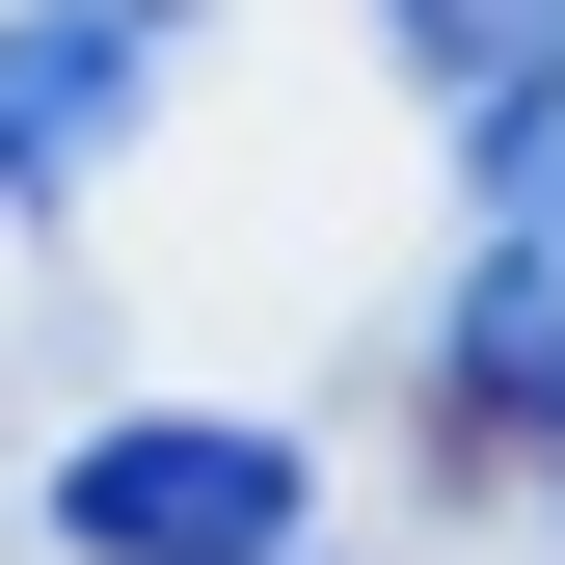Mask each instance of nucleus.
Returning a JSON list of instances; mask_svg holds the SVG:
<instances>
[{
    "mask_svg": "<svg viewBox=\"0 0 565 565\" xmlns=\"http://www.w3.org/2000/svg\"><path fill=\"white\" fill-rule=\"evenodd\" d=\"M54 539H82V565H269V539H297V431H243V404L82 431V458H54Z\"/></svg>",
    "mask_w": 565,
    "mask_h": 565,
    "instance_id": "nucleus-1",
    "label": "nucleus"
},
{
    "mask_svg": "<svg viewBox=\"0 0 565 565\" xmlns=\"http://www.w3.org/2000/svg\"><path fill=\"white\" fill-rule=\"evenodd\" d=\"M162 82H189V0H28L0 28V216H54Z\"/></svg>",
    "mask_w": 565,
    "mask_h": 565,
    "instance_id": "nucleus-2",
    "label": "nucleus"
},
{
    "mask_svg": "<svg viewBox=\"0 0 565 565\" xmlns=\"http://www.w3.org/2000/svg\"><path fill=\"white\" fill-rule=\"evenodd\" d=\"M458 404H484V431H565V216H484V269H458Z\"/></svg>",
    "mask_w": 565,
    "mask_h": 565,
    "instance_id": "nucleus-3",
    "label": "nucleus"
},
{
    "mask_svg": "<svg viewBox=\"0 0 565 565\" xmlns=\"http://www.w3.org/2000/svg\"><path fill=\"white\" fill-rule=\"evenodd\" d=\"M458 189H484V216H565V28L458 82Z\"/></svg>",
    "mask_w": 565,
    "mask_h": 565,
    "instance_id": "nucleus-4",
    "label": "nucleus"
},
{
    "mask_svg": "<svg viewBox=\"0 0 565 565\" xmlns=\"http://www.w3.org/2000/svg\"><path fill=\"white\" fill-rule=\"evenodd\" d=\"M377 28H404V54H431V82H484V54H539V28H565V0H377Z\"/></svg>",
    "mask_w": 565,
    "mask_h": 565,
    "instance_id": "nucleus-5",
    "label": "nucleus"
},
{
    "mask_svg": "<svg viewBox=\"0 0 565 565\" xmlns=\"http://www.w3.org/2000/svg\"><path fill=\"white\" fill-rule=\"evenodd\" d=\"M269 565H297V539H269Z\"/></svg>",
    "mask_w": 565,
    "mask_h": 565,
    "instance_id": "nucleus-6",
    "label": "nucleus"
}]
</instances>
